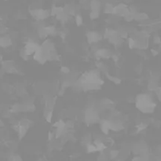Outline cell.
I'll return each mask as SVG.
<instances>
[{"instance_id": "obj_1", "label": "cell", "mask_w": 161, "mask_h": 161, "mask_svg": "<svg viewBox=\"0 0 161 161\" xmlns=\"http://www.w3.org/2000/svg\"><path fill=\"white\" fill-rule=\"evenodd\" d=\"M139 98H141L138 99V107L141 110L145 111V112H150L153 110L155 105L152 103V101L149 99L146 95H141Z\"/></svg>"}, {"instance_id": "obj_2", "label": "cell", "mask_w": 161, "mask_h": 161, "mask_svg": "<svg viewBox=\"0 0 161 161\" xmlns=\"http://www.w3.org/2000/svg\"><path fill=\"white\" fill-rule=\"evenodd\" d=\"M32 13L37 19H44L48 16V12L43 10H36L32 11Z\"/></svg>"}, {"instance_id": "obj_3", "label": "cell", "mask_w": 161, "mask_h": 161, "mask_svg": "<svg viewBox=\"0 0 161 161\" xmlns=\"http://www.w3.org/2000/svg\"><path fill=\"white\" fill-rule=\"evenodd\" d=\"M100 39H101V36H100L99 34H98L96 32H90L89 36H88V39H89V41L90 42H97Z\"/></svg>"}, {"instance_id": "obj_4", "label": "cell", "mask_w": 161, "mask_h": 161, "mask_svg": "<svg viewBox=\"0 0 161 161\" xmlns=\"http://www.w3.org/2000/svg\"><path fill=\"white\" fill-rule=\"evenodd\" d=\"M76 24L78 25H81V24L83 23V19H82L81 16H80V15H77L76 16Z\"/></svg>"}]
</instances>
